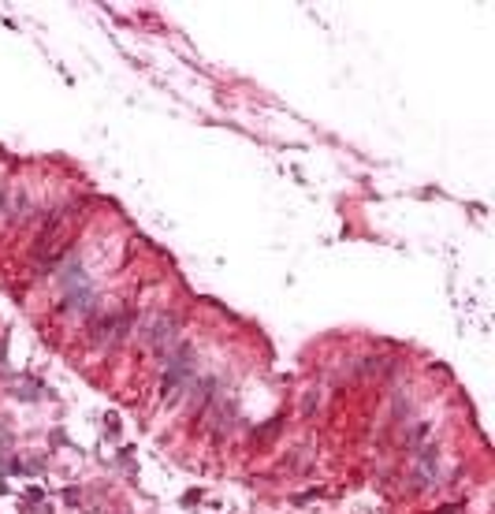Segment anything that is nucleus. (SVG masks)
Returning a JSON list of instances; mask_svg holds the SVG:
<instances>
[{"label":"nucleus","instance_id":"f03ea898","mask_svg":"<svg viewBox=\"0 0 495 514\" xmlns=\"http://www.w3.org/2000/svg\"><path fill=\"white\" fill-rule=\"evenodd\" d=\"M138 343H142V347H149V350L164 362V358L183 343V339H179V321H175V313H153V317H146V321L138 324Z\"/></svg>","mask_w":495,"mask_h":514},{"label":"nucleus","instance_id":"7ed1b4c3","mask_svg":"<svg viewBox=\"0 0 495 514\" xmlns=\"http://www.w3.org/2000/svg\"><path fill=\"white\" fill-rule=\"evenodd\" d=\"M90 335H93V343H97V347L116 350L119 343L131 335V317H127V313H101L97 321H93Z\"/></svg>","mask_w":495,"mask_h":514},{"label":"nucleus","instance_id":"0eeeda50","mask_svg":"<svg viewBox=\"0 0 495 514\" xmlns=\"http://www.w3.org/2000/svg\"><path fill=\"white\" fill-rule=\"evenodd\" d=\"M93 306H97V298H93V283L90 287H75V291H63V309L75 317H90Z\"/></svg>","mask_w":495,"mask_h":514},{"label":"nucleus","instance_id":"9b49d317","mask_svg":"<svg viewBox=\"0 0 495 514\" xmlns=\"http://www.w3.org/2000/svg\"><path fill=\"white\" fill-rule=\"evenodd\" d=\"M425 436H428V421H413V429L406 432V447H421Z\"/></svg>","mask_w":495,"mask_h":514},{"label":"nucleus","instance_id":"ddd939ff","mask_svg":"<svg viewBox=\"0 0 495 514\" xmlns=\"http://www.w3.org/2000/svg\"><path fill=\"white\" fill-rule=\"evenodd\" d=\"M436 514H466V507H462V503H447V507H439Z\"/></svg>","mask_w":495,"mask_h":514},{"label":"nucleus","instance_id":"1a4fd4ad","mask_svg":"<svg viewBox=\"0 0 495 514\" xmlns=\"http://www.w3.org/2000/svg\"><path fill=\"white\" fill-rule=\"evenodd\" d=\"M11 392H15V399L34 402V399H41V395H45V387H41L38 380H26V377H23V380H15V384H11Z\"/></svg>","mask_w":495,"mask_h":514},{"label":"nucleus","instance_id":"4468645a","mask_svg":"<svg viewBox=\"0 0 495 514\" xmlns=\"http://www.w3.org/2000/svg\"><path fill=\"white\" fill-rule=\"evenodd\" d=\"M8 444H11V432H8V429H0V451H4Z\"/></svg>","mask_w":495,"mask_h":514},{"label":"nucleus","instance_id":"f257e3e1","mask_svg":"<svg viewBox=\"0 0 495 514\" xmlns=\"http://www.w3.org/2000/svg\"><path fill=\"white\" fill-rule=\"evenodd\" d=\"M67 257H71V220L56 212L34 242V261L41 272H56L60 261H67Z\"/></svg>","mask_w":495,"mask_h":514},{"label":"nucleus","instance_id":"423d86ee","mask_svg":"<svg viewBox=\"0 0 495 514\" xmlns=\"http://www.w3.org/2000/svg\"><path fill=\"white\" fill-rule=\"evenodd\" d=\"M30 212V198L23 186H4L0 190V216L4 220H23V216Z\"/></svg>","mask_w":495,"mask_h":514},{"label":"nucleus","instance_id":"9d476101","mask_svg":"<svg viewBox=\"0 0 495 514\" xmlns=\"http://www.w3.org/2000/svg\"><path fill=\"white\" fill-rule=\"evenodd\" d=\"M413 414V399L406 392H395V421H402V417Z\"/></svg>","mask_w":495,"mask_h":514},{"label":"nucleus","instance_id":"6e6552de","mask_svg":"<svg viewBox=\"0 0 495 514\" xmlns=\"http://www.w3.org/2000/svg\"><path fill=\"white\" fill-rule=\"evenodd\" d=\"M56 283L63 287V291H75V287H90V276H86V269H82V261L78 257H67L60 264V276H56Z\"/></svg>","mask_w":495,"mask_h":514},{"label":"nucleus","instance_id":"20e7f679","mask_svg":"<svg viewBox=\"0 0 495 514\" xmlns=\"http://www.w3.org/2000/svg\"><path fill=\"white\" fill-rule=\"evenodd\" d=\"M235 414H238V402L227 399V392H220L201 417L209 421V432L216 436V440H223V436H231V429H235Z\"/></svg>","mask_w":495,"mask_h":514},{"label":"nucleus","instance_id":"f8f14e48","mask_svg":"<svg viewBox=\"0 0 495 514\" xmlns=\"http://www.w3.org/2000/svg\"><path fill=\"white\" fill-rule=\"evenodd\" d=\"M316 406H321V392H306V395H302V414H306V417H309Z\"/></svg>","mask_w":495,"mask_h":514},{"label":"nucleus","instance_id":"39448f33","mask_svg":"<svg viewBox=\"0 0 495 514\" xmlns=\"http://www.w3.org/2000/svg\"><path fill=\"white\" fill-rule=\"evenodd\" d=\"M436 481H439V451L428 444V447L417 451V458H413V488L425 492V488H432Z\"/></svg>","mask_w":495,"mask_h":514}]
</instances>
